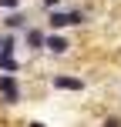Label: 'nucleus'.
I'll list each match as a JSON object with an SVG mask.
<instances>
[{"mask_svg":"<svg viewBox=\"0 0 121 127\" xmlns=\"http://www.w3.org/2000/svg\"><path fill=\"white\" fill-rule=\"evenodd\" d=\"M74 24H84L81 10H51V17H47L51 30H64V27H74Z\"/></svg>","mask_w":121,"mask_h":127,"instance_id":"nucleus-1","label":"nucleus"},{"mask_svg":"<svg viewBox=\"0 0 121 127\" xmlns=\"http://www.w3.org/2000/svg\"><path fill=\"white\" fill-rule=\"evenodd\" d=\"M0 100L3 104H20V80H17V74H0Z\"/></svg>","mask_w":121,"mask_h":127,"instance_id":"nucleus-2","label":"nucleus"},{"mask_svg":"<svg viewBox=\"0 0 121 127\" xmlns=\"http://www.w3.org/2000/svg\"><path fill=\"white\" fill-rule=\"evenodd\" d=\"M44 40H47V33L40 30V27H27L24 30V44L30 47V50H44Z\"/></svg>","mask_w":121,"mask_h":127,"instance_id":"nucleus-3","label":"nucleus"},{"mask_svg":"<svg viewBox=\"0 0 121 127\" xmlns=\"http://www.w3.org/2000/svg\"><path fill=\"white\" fill-rule=\"evenodd\" d=\"M44 47H47V50H51V54H57V57H61V54H67V50H71V44H67V37H61L57 30H54V33H47V40H44Z\"/></svg>","mask_w":121,"mask_h":127,"instance_id":"nucleus-4","label":"nucleus"},{"mask_svg":"<svg viewBox=\"0 0 121 127\" xmlns=\"http://www.w3.org/2000/svg\"><path fill=\"white\" fill-rule=\"evenodd\" d=\"M3 27H7V30H27V17H24V10H7Z\"/></svg>","mask_w":121,"mask_h":127,"instance_id":"nucleus-5","label":"nucleus"},{"mask_svg":"<svg viewBox=\"0 0 121 127\" xmlns=\"http://www.w3.org/2000/svg\"><path fill=\"white\" fill-rule=\"evenodd\" d=\"M54 87H57V90H84V80H81V77L57 74V77H54Z\"/></svg>","mask_w":121,"mask_h":127,"instance_id":"nucleus-6","label":"nucleus"},{"mask_svg":"<svg viewBox=\"0 0 121 127\" xmlns=\"http://www.w3.org/2000/svg\"><path fill=\"white\" fill-rule=\"evenodd\" d=\"M17 70H20V60L13 57V54L0 50V74H17Z\"/></svg>","mask_w":121,"mask_h":127,"instance_id":"nucleus-7","label":"nucleus"},{"mask_svg":"<svg viewBox=\"0 0 121 127\" xmlns=\"http://www.w3.org/2000/svg\"><path fill=\"white\" fill-rule=\"evenodd\" d=\"M0 50H3V54H13V50H17V37H13V33H3V47H0Z\"/></svg>","mask_w":121,"mask_h":127,"instance_id":"nucleus-8","label":"nucleus"},{"mask_svg":"<svg viewBox=\"0 0 121 127\" xmlns=\"http://www.w3.org/2000/svg\"><path fill=\"white\" fill-rule=\"evenodd\" d=\"M0 7L3 10H20V0H0Z\"/></svg>","mask_w":121,"mask_h":127,"instance_id":"nucleus-9","label":"nucleus"},{"mask_svg":"<svg viewBox=\"0 0 121 127\" xmlns=\"http://www.w3.org/2000/svg\"><path fill=\"white\" fill-rule=\"evenodd\" d=\"M40 3H44L47 10H57V3H61V0H40Z\"/></svg>","mask_w":121,"mask_h":127,"instance_id":"nucleus-10","label":"nucleus"},{"mask_svg":"<svg viewBox=\"0 0 121 127\" xmlns=\"http://www.w3.org/2000/svg\"><path fill=\"white\" fill-rule=\"evenodd\" d=\"M104 127H121V121H118V117H108V121H104Z\"/></svg>","mask_w":121,"mask_h":127,"instance_id":"nucleus-11","label":"nucleus"},{"mask_svg":"<svg viewBox=\"0 0 121 127\" xmlns=\"http://www.w3.org/2000/svg\"><path fill=\"white\" fill-rule=\"evenodd\" d=\"M27 127H44V124H40V121H30V124H27Z\"/></svg>","mask_w":121,"mask_h":127,"instance_id":"nucleus-12","label":"nucleus"},{"mask_svg":"<svg viewBox=\"0 0 121 127\" xmlns=\"http://www.w3.org/2000/svg\"><path fill=\"white\" fill-rule=\"evenodd\" d=\"M0 47H3V33H0Z\"/></svg>","mask_w":121,"mask_h":127,"instance_id":"nucleus-13","label":"nucleus"}]
</instances>
